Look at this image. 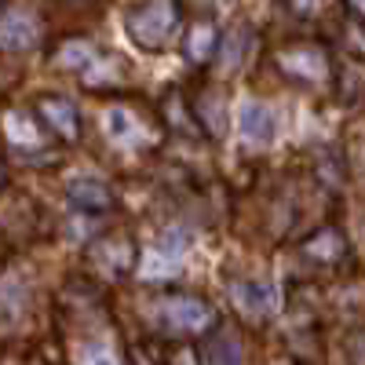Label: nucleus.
I'll use <instances>...</instances> for the list:
<instances>
[{
    "label": "nucleus",
    "instance_id": "f03ea898",
    "mask_svg": "<svg viewBox=\"0 0 365 365\" xmlns=\"http://www.w3.org/2000/svg\"><path fill=\"white\" fill-rule=\"evenodd\" d=\"M278 70L299 84H322L329 77V55L322 44H311V41H296V44H285L278 55H274Z\"/></svg>",
    "mask_w": 365,
    "mask_h": 365
},
{
    "label": "nucleus",
    "instance_id": "aec40b11",
    "mask_svg": "<svg viewBox=\"0 0 365 365\" xmlns=\"http://www.w3.org/2000/svg\"><path fill=\"white\" fill-rule=\"evenodd\" d=\"M344 51H351L354 58H365V26L358 19L344 22Z\"/></svg>",
    "mask_w": 365,
    "mask_h": 365
},
{
    "label": "nucleus",
    "instance_id": "5701e85b",
    "mask_svg": "<svg viewBox=\"0 0 365 365\" xmlns=\"http://www.w3.org/2000/svg\"><path fill=\"white\" fill-rule=\"evenodd\" d=\"M351 4H354V8H358V11L365 15V0H351Z\"/></svg>",
    "mask_w": 365,
    "mask_h": 365
},
{
    "label": "nucleus",
    "instance_id": "0eeeda50",
    "mask_svg": "<svg viewBox=\"0 0 365 365\" xmlns=\"http://www.w3.org/2000/svg\"><path fill=\"white\" fill-rule=\"evenodd\" d=\"M249 44H252V29L245 22H234L220 37V44H216V58H220L223 73L241 70V63H245V55H249Z\"/></svg>",
    "mask_w": 365,
    "mask_h": 365
},
{
    "label": "nucleus",
    "instance_id": "b1692460",
    "mask_svg": "<svg viewBox=\"0 0 365 365\" xmlns=\"http://www.w3.org/2000/svg\"><path fill=\"white\" fill-rule=\"evenodd\" d=\"M0 179H4V175H0Z\"/></svg>",
    "mask_w": 365,
    "mask_h": 365
},
{
    "label": "nucleus",
    "instance_id": "4468645a",
    "mask_svg": "<svg viewBox=\"0 0 365 365\" xmlns=\"http://www.w3.org/2000/svg\"><path fill=\"white\" fill-rule=\"evenodd\" d=\"M26 307V289L19 278H0V325H11L19 322Z\"/></svg>",
    "mask_w": 365,
    "mask_h": 365
},
{
    "label": "nucleus",
    "instance_id": "2eb2a0df",
    "mask_svg": "<svg viewBox=\"0 0 365 365\" xmlns=\"http://www.w3.org/2000/svg\"><path fill=\"white\" fill-rule=\"evenodd\" d=\"M303 249H307V256H311V259L332 263V259H340V256H344V249H347V245H344V234H340V230H318V234H314Z\"/></svg>",
    "mask_w": 365,
    "mask_h": 365
},
{
    "label": "nucleus",
    "instance_id": "6ab92c4d",
    "mask_svg": "<svg viewBox=\"0 0 365 365\" xmlns=\"http://www.w3.org/2000/svg\"><path fill=\"white\" fill-rule=\"evenodd\" d=\"M77 365H120V361L106 344H84L77 351Z\"/></svg>",
    "mask_w": 365,
    "mask_h": 365
},
{
    "label": "nucleus",
    "instance_id": "f3484780",
    "mask_svg": "<svg viewBox=\"0 0 365 365\" xmlns=\"http://www.w3.org/2000/svg\"><path fill=\"white\" fill-rule=\"evenodd\" d=\"M99 256H103V263L110 267L113 278H120V274L132 270V245H128V241H117V237H113V241H103Z\"/></svg>",
    "mask_w": 365,
    "mask_h": 365
},
{
    "label": "nucleus",
    "instance_id": "f257e3e1",
    "mask_svg": "<svg viewBox=\"0 0 365 365\" xmlns=\"http://www.w3.org/2000/svg\"><path fill=\"white\" fill-rule=\"evenodd\" d=\"M182 22L179 0H143L128 11V37L143 51H165Z\"/></svg>",
    "mask_w": 365,
    "mask_h": 365
},
{
    "label": "nucleus",
    "instance_id": "a211bd4d",
    "mask_svg": "<svg viewBox=\"0 0 365 365\" xmlns=\"http://www.w3.org/2000/svg\"><path fill=\"white\" fill-rule=\"evenodd\" d=\"M190 249V234L187 230H179V227H172V230H165L161 237H158V245H154V252L158 256H165L168 263H179V256Z\"/></svg>",
    "mask_w": 365,
    "mask_h": 365
},
{
    "label": "nucleus",
    "instance_id": "6e6552de",
    "mask_svg": "<svg viewBox=\"0 0 365 365\" xmlns=\"http://www.w3.org/2000/svg\"><path fill=\"white\" fill-rule=\"evenodd\" d=\"M37 44V22L22 15V11H11L0 19V48L4 51H26Z\"/></svg>",
    "mask_w": 365,
    "mask_h": 365
},
{
    "label": "nucleus",
    "instance_id": "423d86ee",
    "mask_svg": "<svg viewBox=\"0 0 365 365\" xmlns=\"http://www.w3.org/2000/svg\"><path fill=\"white\" fill-rule=\"evenodd\" d=\"M190 113H194L197 125H205L208 135H223L227 132V99H223V91L205 88L201 96L190 103Z\"/></svg>",
    "mask_w": 365,
    "mask_h": 365
},
{
    "label": "nucleus",
    "instance_id": "412c9836",
    "mask_svg": "<svg viewBox=\"0 0 365 365\" xmlns=\"http://www.w3.org/2000/svg\"><path fill=\"white\" fill-rule=\"evenodd\" d=\"M8 135H11L15 143H37V139H41L37 128L29 125L26 113H11V117H8Z\"/></svg>",
    "mask_w": 365,
    "mask_h": 365
},
{
    "label": "nucleus",
    "instance_id": "ddd939ff",
    "mask_svg": "<svg viewBox=\"0 0 365 365\" xmlns=\"http://www.w3.org/2000/svg\"><path fill=\"white\" fill-rule=\"evenodd\" d=\"M216 44H220L216 26H212L208 19H201V22L190 26V34H187V58L194 66H201V63H208V58L216 55Z\"/></svg>",
    "mask_w": 365,
    "mask_h": 365
},
{
    "label": "nucleus",
    "instance_id": "1a4fd4ad",
    "mask_svg": "<svg viewBox=\"0 0 365 365\" xmlns=\"http://www.w3.org/2000/svg\"><path fill=\"white\" fill-rule=\"evenodd\" d=\"M201 358H205V365H245V347H241V340L230 329H220L208 336Z\"/></svg>",
    "mask_w": 365,
    "mask_h": 365
},
{
    "label": "nucleus",
    "instance_id": "f8f14e48",
    "mask_svg": "<svg viewBox=\"0 0 365 365\" xmlns=\"http://www.w3.org/2000/svg\"><path fill=\"white\" fill-rule=\"evenodd\" d=\"M103 128H106V135H110L113 143H125V146H132V143L143 139V120H139L135 110H128V106H110Z\"/></svg>",
    "mask_w": 365,
    "mask_h": 365
},
{
    "label": "nucleus",
    "instance_id": "7ed1b4c3",
    "mask_svg": "<svg viewBox=\"0 0 365 365\" xmlns=\"http://www.w3.org/2000/svg\"><path fill=\"white\" fill-rule=\"evenodd\" d=\"M161 322L175 332H201L212 325V307L194 296H172L161 303Z\"/></svg>",
    "mask_w": 365,
    "mask_h": 365
},
{
    "label": "nucleus",
    "instance_id": "20e7f679",
    "mask_svg": "<svg viewBox=\"0 0 365 365\" xmlns=\"http://www.w3.org/2000/svg\"><path fill=\"white\" fill-rule=\"evenodd\" d=\"M237 132L252 146H267L274 139V132H278V117H274V110L267 103L249 99V103H241V110H237Z\"/></svg>",
    "mask_w": 365,
    "mask_h": 365
},
{
    "label": "nucleus",
    "instance_id": "4be33fe9",
    "mask_svg": "<svg viewBox=\"0 0 365 365\" xmlns=\"http://www.w3.org/2000/svg\"><path fill=\"white\" fill-rule=\"evenodd\" d=\"M325 4H329V0H285V8H289L292 15H299V19H314V15H322Z\"/></svg>",
    "mask_w": 365,
    "mask_h": 365
},
{
    "label": "nucleus",
    "instance_id": "9b49d317",
    "mask_svg": "<svg viewBox=\"0 0 365 365\" xmlns=\"http://www.w3.org/2000/svg\"><path fill=\"white\" fill-rule=\"evenodd\" d=\"M37 110H41V117H44L63 139H73V135H77L81 120H77V106H73L70 99H63V96H48V99H41Z\"/></svg>",
    "mask_w": 365,
    "mask_h": 365
},
{
    "label": "nucleus",
    "instance_id": "39448f33",
    "mask_svg": "<svg viewBox=\"0 0 365 365\" xmlns=\"http://www.w3.org/2000/svg\"><path fill=\"white\" fill-rule=\"evenodd\" d=\"M230 296L249 318H267V314H274V307H278V289H274L270 282H234Z\"/></svg>",
    "mask_w": 365,
    "mask_h": 365
},
{
    "label": "nucleus",
    "instance_id": "9d476101",
    "mask_svg": "<svg viewBox=\"0 0 365 365\" xmlns=\"http://www.w3.org/2000/svg\"><path fill=\"white\" fill-rule=\"evenodd\" d=\"M66 194H70V201H73L77 208H84V212H103V208H110V201H113V194H110L106 182H103V179H91V175L73 179L70 187H66Z\"/></svg>",
    "mask_w": 365,
    "mask_h": 365
},
{
    "label": "nucleus",
    "instance_id": "dca6fc26",
    "mask_svg": "<svg viewBox=\"0 0 365 365\" xmlns=\"http://www.w3.org/2000/svg\"><path fill=\"white\" fill-rule=\"evenodd\" d=\"M55 63L63 70H88V66H96V51H91L88 41H70V44L58 48Z\"/></svg>",
    "mask_w": 365,
    "mask_h": 365
}]
</instances>
